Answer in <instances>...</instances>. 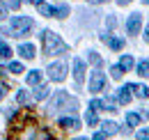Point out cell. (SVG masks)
Listing matches in <instances>:
<instances>
[{
	"mask_svg": "<svg viewBox=\"0 0 149 140\" xmlns=\"http://www.w3.org/2000/svg\"><path fill=\"white\" fill-rule=\"evenodd\" d=\"M90 62H92V64H96V67H101V57H99L96 53H90Z\"/></svg>",
	"mask_w": 149,
	"mask_h": 140,
	"instance_id": "cell-26",
	"label": "cell"
},
{
	"mask_svg": "<svg viewBox=\"0 0 149 140\" xmlns=\"http://www.w3.org/2000/svg\"><path fill=\"white\" fill-rule=\"evenodd\" d=\"M106 88V74L101 69H96L92 74V80H90V92H101Z\"/></svg>",
	"mask_w": 149,
	"mask_h": 140,
	"instance_id": "cell-6",
	"label": "cell"
},
{
	"mask_svg": "<svg viewBox=\"0 0 149 140\" xmlns=\"http://www.w3.org/2000/svg\"><path fill=\"white\" fill-rule=\"evenodd\" d=\"M145 99H149V88H147V90H145Z\"/></svg>",
	"mask_w": 149,
	"mask_h": 140,
	"instance_id": "cell-36",
	"label": "cell"
},
{
	"mask_svg": "<svg viewBox=\"0 0 149 140\" xmlns=\"http://www.w3.org/2000/svg\"><path fill=\"white\" fill-rule=\"evenodd\" d=\"M94 140H106V133H103V131H99V133H94Z\"/></svg>",
	"mask_w": 149,
	"mask_h": 140,
	"instance_id": "cell-31",
	"label": "cell"
},
{
	"mask_svg": "<svg viewBox=\"0 0 149 140\" xmlns=\"http://www.w3.org/2000/svg\"><path fill=\"white\" fill-rule=\"evenodd\" d=\"M9 71H12V74H23V64H19V62H12V64H9Z\"/></svg>",
	"mask_w": 149,
	"mask_h": 140,
	"instance_id": "cell-24",
	"label": "cell"
},
{
	"mask_svg": "<svg viewBox=\"0 0 149 140\" xmlns=\"http://www.w3.org/2000/svg\"><path fill=\"white\" fill-rule=\"evenodd\" d=\"M122 71H129L131 67H133V57L131 55H122V60H119V64H117Z\"/></svg>",
	"mask_w": 149,
	"mask_h": 140,
	"instance_id": "cell-13",
	"label": "cell"
},
{
	"mask_svg": "<svg viewBox=\"0 0 149 140\" xmlns=\"http://www.w3.org/2000/svg\"><path fill=\"white\" fill-rule=\"evenodd\" d=\"M147 117H149V113H147Z\"/></svg>",
	"mask_w": 149,
	"mask_h": 140,
	"instance_id": "cell-40",
	"label": "cell"
},
{
	"mask_svg": "<svg viewBox=\"0 0 149 140\" xmlns=\"http://www.w3.org/2000/svg\"><path fill=\"white\" fill-rule=\"evenodd\" d=\"M117 2H119V5H129L131 0H117Z\"/></svg>",
	"mask_w": 149,
	"mask_h": 140,
	"instance_id": "cell-33",
	"label": "cell"
},
{
	"mask_svg": "<svg viewBox=\"0 0 149 140\" xmlns=\"http://www.w3.org/2000/svg\"><path fill=\"white\" fill-rule=\"evenodd\" d=\"M145 41H149V23H147V30H145Z\"/></svg>",
	"mask_w": 149,
	"mask_h": 140,
	"instance_id": "cell-32",
	"label": "cell"
},
{
	"mask_svg": "<svg viewBox=\"0 0 149 140\" xmlns=\"http://www.w3.org/2000/svg\"><path fill=\"white\" fill-rule=\"evenodd\" d=\"M37 83H41V71H30L28 74V85H37Z\"/></svg>",
	"mask_w": 149,
	"mask_h": 140,
	"instance_id": "cell-15",
	"label": "cell"
},
{
	"mask_svg": "<svg viewBox=\"0 0 149 140\" xmlns=\"http://www.w3.org/2000/svg\"><path fill=\"white\" fill-rule=\"evenodd\" d=\"M14 55V51L9 48V44H5V41H0V57H5V60H9Z\"/></svg>",
	"mask_w": 149,
	"mask_h": 140,
	"instance_id": "cell-16",
	"label": "cell"
},
{
	"mask_svg": "<svg viewBox=\"0 0 149 140\" xmlns=\"http://www.w3.org/2000/svg\"><path fill=\"white\" fill-rule=\"evenodd\" d=\"M85 122L90 124V126H94V124L99 122V120H96V113H92V110H90V113H87V115H85Z\"/></svg>",
	"mask_w": 149,
	"mask_h": 140,
	"instance_id": "cell-21",
	"label": "cell"
},
{
	"mask_svg": "<svg viewBox=\"0 0 149 140\" xmlns=\"http://www.w3.org/2000/svg\"><path fill=\"white\" fill-rule=\"evenodd\" d=\"M145 5H149V0H145Z\"/></svg>",
	"mask_w": 149,
	"mask_h": 140,
	"instance_id": "cell-38",
	"label": "cell"
},
{
	"mask_svg": "<svg viewBox=\"0 0 149 140\" xmlns=\"http://www.w3.org/2000/svg\"><path fill=\"white\" fill-rule=\"evenodd\" d=\"M67 14H69V7H67V5H62V7H57V18H64Z\"/></svg>",
	"mask_w": 149,
	"mask_h": 140,
	"instance_id": "cell-25",
	"label": "cell"
},
{
	"mask_svg": "<svg viewBox=\"0 0 149 140\" xmlns=\"http://www.w3.org/2000/svg\"><path fill=\"white\" fill-rule=\"evenodd\" d=\"M32 18H28V16H16V18H12V23H9V32H12V37H23V35H28L30 30H32Z\"/></svg>",
	"mask_w": 149,
	"mask_h": 140,
	"instance_id": "cell-3",
	"label": "cell"
},
{
	"mask_svg": "<svg viewBox=\"0 0 149 140\" xmlns=\"http://www.w3.org/2000/svg\"><path fill=\"white\" fill-rule=\"evenodd\" d=\"M19 53L25 57V60H32V57H35V46H32V44H21Z\"/></svg>",
	"mask_w": 149,
	"mask_h": 140,
	"instance_id": "cell-11",
	"label": "cell"
},
{
	"mask_svg": "<svg viewBox=\"0 0 149 140\" xmlns=\"http://www.w3.org/2000/svg\"><path fill=\"white\" fill-rule=\"evenodd\" d=\"M7 7H9V9H19V7H21V0H7Z\"/></svg>",
	"mask_w": 149,
	"mask_h": 140,
	"instance_id": "cell-28",
	"label": "cell"
},
{
	"mask_svg": "<svg viewBox=\"0 0 149 140\" xmlns=\"http://www.w3.org/2000/svg\"><path fill=\"white\" fill-rule=\"evenodd\" d=\"M16 99H19V104H28V92H25V90L19 92V97H16Z\"/></svg>",
	"mask_w": 149,
	"mask_h": 140,
	"instance_id": "cell-29",
	"label": "cell"
},
{
	"mask_svg": "<svg viewBox=\"0 0 149 140\" xmlns=\"http://www.w3.org/2000/svg\"><path fill=\"white\" fill-rule=\"evenodd\" d=\"M74 78H76L78 85L85 80V62H83L80 57H76V60H74Z\"/></svg>",
	"mask_w": 149,
	"mask_h": 140,
	"instance_id": "cell-8",
	"label": "cell"
},
{
	"mask_svg": "<svg viewBox=\"0 0 149 140\" xmlns=\"http://www.w3.org/2000/svg\"><path fill=\"white\" fill-rule=\"evenodd\" d=\"M48 78H51L53 83H62V80L67 78V64H64V62H53V64L48 67Z\"/></svg>",
	"mask_w": 149,
	"mask_h": 140,
	"instance_id": "cell-4",
	"label": "cell"
},
{
	"mask_svg": "<svg viewBox=\"0 0 149 140\" xmlns=\"http://www.w3.org/2000/svg\"><path fill=\"white\" fill-rule=\"evenodd\" d=\"M7 140H48V131L41 129L32 110H21L9 122Z\"/></svg>",
	"mask_w": 149,
	"mask_h": 140,
	"instance_id": "cell-1",
	"label": "cell"
},
{
	"mask_svg": "<svg viewBox=\"0 0 149 140\" xmlns=\"http://www.w3.org/2000/svg\"><path fill=\"white\" fill-rule=\"evenodd\" d=\"M76 140H85V138H76Z\"/></svg>",
	"mask_w": 149,
	"mask_h": 140,
	"instance_id": "cell-39",
	"label": "cell"
},
{
	"mask_svg": "<svg viewBox=\"0 0 149 140\" xmlns=\"http://www.w3.org/2000/svg\"><path fill=\"white\" fill-rule=\"evenodd\" d=\"M41 44H44V53L46 55H62V53H67V44L51 30L41 32Z\"/></svg>",
	"mask_w": 149,
	"mask_h": 140,
	"instance_id": "cell-2",
	"label": "cell"
},
{
	"mask_svg": "<svg viewBox=\"0 0 149 140\" xmlns=\"http://www.w3.org/2000/svg\"><path fill=\"white\" fill-rule=\"evenodd\" d=\"M60 106H67L69 110H78V101H76L74 97H69L67 92H60L55 97V104H53V108H60Z\"/></svg>",
	"mask_w": 149,
	"mask_h": 140,
	"instance_id": "cell-5",
	"label": "cell"
},
{
	"mask_svg": "<svg viewBox=\"0 0 149 140\" xmlns=\"http://www.w3.org/2000/svg\"><path fill=\"white\" fill-rule=\"evenodd\" d=\"M101 126H103V133H106V136H115V133L119 131V129H117V124H115V122H103Z\"/></svg>",
	"mask_w": 149,
	"mask_h": 140,
	"instance_id": "cell-14",
	"label": "cell"
},
{
	"mask_svg": "<svg viewBox=\"0 0 149 140\" xmlns=\"http://www.w3.org/2000/svg\"><path fill=\"white\" fill-rule=\"evenodd\" d=\"M138 74H140L142 78H149V60H142V62L138 64Z\"/></svg>",
	"mask_w": 149,
	"mask_h": 140,
	"instance_id": "cell-17",
	"label": "cell"
},
{
	"mask_svg": "<svg viewBox=\"0 0 149 140\" xmlns=\"http://www.w3.org/2000/svg\"><path fill=\"white\" fill-rule=\"evenodd\" d=\"M110 74H112V78H115V80H119V78H122V76H124V71L119 69V67H117V64H115V67H112V69H110Z\"/></svg>",
	"mask_w": 149,
	"mask_h": 140,
	"instance_id": "cell-23",
	"label": "cell"
},
{
	"mask_svg": "<svg viewBox=\"0 0 149 140\" xmlns=\"http://www.w3.org/2000/svg\"><path fill=\"white\" fill-rule=\"evenodd\" d=\"M90 110L96 113V110H103V101H99V99H94L92 104H90Z\"/></svg>",
	"mask_w": 149,
	"mask_h": 140,
	"instance_id": "cell-22",
	"label": "cell"
},
{
	"mask_svg": "<svg viewBox=\"0 0 149 140\" xmlns=\"http://www.w3.org/2000/svg\"><path fill=\"white\" fill-rule=\"evenodd\" d=\"M48 92H51V90L46 88V85H41V88H37V92H35V99H37V101H44V99L48 97Z\"/></svg>",
	"mask_w": 149,
	"mask_h": 140,
	"instance_id": "cell-18",
	"label": "cell"
},
{
	"mask_svg": "<svg viewBox=\"0 0 149 140\" xmlns=\"http://www.w3.org/2000/svg\"><path fill=\"white\" fill-rule=\"evenodd\" d=\"M138 140H149V129H142V131H138Z\"/></svg>",
	"mask_w": 149,
	"mask_h": 140,
	"instance_id": "cell-27",
	"label": "cell"
},
{
	"mask_svg": "<svg viewBox=\"0 0 149 140\" xmlns=\"http://www.w3.org/2000/svg\"><path fill=\"white\" fill-rule=\"evenodd\" d=\"M5 16H7V7H5L2 0H0V18H5Z\"/></svg>",
	"mask_w": 149,
	"mask_h": 140,
	"instance_id": "cell-30",
	"label": "cell"
},
{
	"mask_svg": "<svg viewBox=\"0 0 149 140\" xmlns=\"http://www.w3.org/2000/svg\"><path fill=\"white\" fill-rule=\"evenodd\" d=\"M60 126H62V129H67V131H74V129L80 126V122H78L76 117H62V120H60Z\"/></svg>",
	"mask_w": 149,
	"mask_h": 140,
	"instance_id": "cell-10",
	"label": "cell"
},
{
	"mask_svg": "<svg viewBox=\"0 0 149 140\" xmlns=\"http://www.w3.org/2000/svg\"><path fill=\"white\" fill-rule=\"evenodd\" d=\"M30 2H32V5H37V7L41 5V0H30Z\"/></svg>",
	"mask_w": 149,
	"mask_h": 140,
	"instance_id": "cell-35",
	"label": "cell"
},
{
	"mask_svg": "<svg viewBox=\"0 0 149 140\" xmlns=\"http://www.w3.org/2000/svg\"><path fill=\"white\" fill-rule=\"evenodd\" d=\"M117 99H119V104H122V106H129V104H131V92H129V88H126V85L119 90Z\"/></svg>",
	"mask_w": 149,
	"mask_h": 140,
	"instance_id": "cell-12",
	"label": "cell"
},
{
	"mask_svg": "<svg viewBox=\"0 0 149 140\" xmlns=\"http://www.w3.org/2000/svg\"><path fill=\"white\" fill-rule=\"evenodd\" d=\"M126 124H129V129L131 126H138V124H140V115H138V113H129V115H126Z\"/></svg>",
	"mask_w": 149,
	"mask_h": 140,
	"instance_id": "cell-20",
	"label": "cell"
},
{
	"mask_svg": "<svg viewBox=\"0 0 149 140\" xmlns=\"http://www.w3.org/2000/svg\"><path fill=\"white\" fill-rule=\"evenodd\" d=\"M101 41L108 44L112 51H122V48H124V39H117V37H110V35H103V37H101Z\"/></svg>",
	"mask_w": 149,
	"mask_h": 140,
	"instance_id": "cell-9",
	"label": "cell"
},
{
	"mask_svg": "<svg viewBox=\"0 0 149 140\" xmlns=\"http://www.w3.org/2000/svg\"><path fill=\"white\" fill-rule=\"evenodd\" d=\"M39 12L44 14V16H57V9H53V7H48V5H39Z\"/></svg>",
	"mask_w": 149,
	"mask_h": 140,
	"instance_id": "cell-19",
	"label": "cell"
},
{
	"mask_svg": "<svg viewBox=\"0 0 149 140\" xmlns=\"http://www.w3.org/2000/svg\"><path fill=\"white\" fill-rule=\"evenodd\" d=\"M90 2H106V0H90Z\"/></svg>",
	"mask_w": 149,
	"mask_h": 140,
	"instance_id": "cell-37",
	"label": "cell"
},
{
	"mask_svg": "<svg viewBox=\"0 0 149 140\" xmlns=\"http://www.w3.org/2000/svg\"><path fill=\"white\" fill-rule=\"evenodd\" d=\"M140 28H142V16H140V14H131V16H129V23H126L129 35H138V32H140Z\"/></svg>",
	"mask_w": 149,
	"mask_h": 140,
	"instance_id": "cell-7",
	"label": "cell"
},
{
	"mask_svg": "<svg viewBox=\"0 0 149 140\" xmlns=\"http://www.w3.org/2000/svg\"><path fill=\"white\" fill-rule=\"evenodd\" d=\"M2 97H5V88H0V101H2Z\"/></svg>",
	"mask_w": 149,
	"mask_h": 140,
	"instance_id": "cell-34",
	"label": "cell"
}]
</instances>
